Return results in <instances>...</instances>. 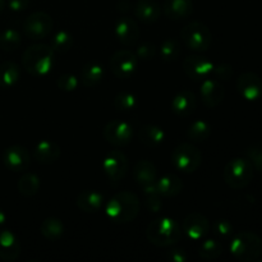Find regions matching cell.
Instances as JSON below:
<instances>
[{
	"label": "cell",
	"mask_w": 262,
	"mask_h": 262,
	"mask_svg": "<svg viewBox=\"0 0 262 262\" xmlns=\"http://www.w3.org/2000/svg\"><path fill=\"white\" fill-rule=\"evenodd\" d=\"M171 163L174 168L183 173H193L202 163V154L192 143H181L171 154Z\"/></svg>",
	"instance_id": "obj_7"
},
{
	"label": "cell",
	"mask_w": 262,
	"mask_h": 262,
	"mask_svg": "<svg viewBox=\"0 0 262 262\" xmlns=\"http://www.w3.org/2000/svg\"><path fill=\"white\" fill-rule=\"evenodd\" d=\"M138 136H140L141 142L148 147H156V146L161 145L165 140V132H164L163 128L154 124L143 125L140 129Z\"/></svg>",
	"instance_id": "obj_28"
},
{
	"label": "cell",
	"mask_w": 262,
	"mask_h": 262,
	"mask_svg": "<svg viewBox=\"0 0 262 262\" xmlns=\"http://www.w3.org/2000/svg\"><path fill=\"white\" fill-rule=\"evenodd\" d=\"M138 60H152L156 55V46L152 42H143L136 50Z\"/></svg>",
	"instance_id": "obj_40"
},
{
	"label": "cell",
	"mask_w": 262,
	"mask_h": 262,
	"mask_svg": "<svg viewBox=\"0 0 262 262\" xmlns=\"http://www.w3.org/2000/svg\"><path fill=\"white\" fill-rule=\"evenodd\" d=\"M246 155L253 169L262 173V145H253L246 150Z\"/></svg>",
	"instance_id": "obj_38"
},
{
	"label": "cell",
	"mask_w": 262,
	"mask_h": 262,
	"mask_svg": "<svg viewBox=\"0 0 262 262\" xmlns=\"http://www.w3.org/2000/svg\"><path fill=\"white\" fill-rule=\"evenodd\" d=\"M54 27L53 18L45 12H35L28 15L23 22L25 35L31 40H42L50 35Z\"/></svg>",
	"instance_id": "obj_8"
},
{
	"label": "cell",
	"mask_w": 262,
	"mask_h": 262,
	"mask_svg": "<svg viewBox=\"0 0 262 262\" xmlns=\"http://www.w3.org/2000/svg\"><path fill=\"white\" fill-rule=\"evenodd\" d=\"M133 178H135L136 183L142 188L148 184L155 183L158 179V169H156L155 164L146 159L137 161L136 165L133 166Z\"/></svg>",
	"instance_id": "obj_21"
},
{
	"label": "cell",
	"mask_w": 262,
	"mask_h": 262,
	"mask_svg": "<svg viewBox=\"0 0 262 262\" xmlns=\"http://www.w3.org/2000/svg\"><path fill=\"white\" fill-rule=\"evenodd\" d=\"M104 204V197L96 191H83L77 197V206L84 212H97Z\"/></svg>",
	"instance_id": "obj_26"
},
{
	"label": "cell",
	"mask_w": 262,
	"mask_h": 262,
	"mask_svg": "<svg viewBox=\"0 0 262 262\" xmlns=\"http://www.w3.org/2000/svg\"><path fill=\"white\" fill-rule=\"evenodd\" d=\"M212 74L220 81H229L233 76V68L229 64H217V66H214Z\"/></svg>",
	"instance_id": "obj_42"
},
{
	"label": "cell",
	"mask_w": 262,
	"mask_h": 262,
	"mask_svg": "<svg viewBox=\"0 0 262 262\" xmlns=\"http://www.w3.org/2000/svg\"><path fill=\"white\" fill-rule=\"evenodd\" d=\"M5 222H7V215H5V212L0 209V227H3V225L5 224Z\"/></svg>",
	"instance_id": "obj_46"
},
{
	"label": "cell",
	"mask_w": 262,
	"mask_h": 262,
	"mask_svg": "<svg viewBox=\"0 0 262 262\" xmlns=\"http://www.w3.org/2000/svg\"><path fill=\"white\" fill-rule=\"evenodd\" d=\"M30 0H7V5L12 12H23L27 9Z\"/></svg>",
	"instance_id": "obj_44"
},
{
	"label": "cell",
	"mask_w": 262,
	"mask_h": 262,
	"mask_svg": "<svg viewBox=\"0 0 262 262\" xmlns=\"http://www.w3.org/2000/svg\"><path fill=\"white\" fill-rule=\"evenodd\" d=\"M132 8V4L129 3V0H120L117 5V9L120 10V12H128V10Z\"/></svg>",
	"instance_id": "obj_45"
},
{
	"label": "cell",
	"mask_w": 262,
	"mask_h": 262,
	"mask_svg": "<svg viewBox=\"0 0 262 262\" xmlns=\"http://www.w3.org/2000/svg\"><path fill=\"white\" fill-rule=\"evenodd\" d=\"M223 253L222 243L217 242L216 239H206L200 245L199 256L202 260L212 261L220 257Z\"/></svg>",
	"instance_id": "obj_34"
},
{
	"label": "cell",
	"mask_w": 262,
	"mask_h": 262,
	"mask_svg": "<svg viewBox=\"0 0 262 262\" xmlns=\"http://www.w3.org/2000/svg\"><path fill=\"white\" fill-rule=\"evenodd\" d=\"M237 90L247 101H256L262 96V79L253 72H245L238 77Z\"/></svg>",
	"instance_id": "obj_14"
},
{
	"label": "cell",
	"mask_w": 262,
	"mask_h": 262,
	"mask_svg": "<svg viewBox=\"0 0 262 262\" xmlns=\"http://www.w3.org/2000/svg\"><path fill=\"white\" fill-rule=\"evenodd\" d=\"M148 242L158 247H169L181 239L182 227L170 217H159L151 222L146 229Z\"/></svg>",
	"instance_id": "obj_3"
},
{
	"label": "cell",
	"mask_w": 262,
	"mask_h": 262,
	"mask_svg": "<svg viewBox=\"0 0 262 262\" xmlns=\"http://www.w3.org/2000/svg\"><path fill=\"white\" fill-rule=\"evenodd\" d=\"M20 69L14 61H4L0 64V89H12L18 83Z\"/></svg>",
	"instance_id": "obj_27"
},
{
	"label": "cell",
	"mask_w": 262,
	"mask_h": 262,
	"mask_svg": "<svg viewBox=\"0 0 262 262\" xmlns=\"http://www.w3.org/2000/svg\"><path fill=\"white\" fill-rule=\"evenodd\" d=\"M105 212L114 223L124 224L133 222L140 212V200L133 192H118L107 201Z\"/></svg>",
	"instance_id": "obj_2"
},
{
	"label": "cell",
	"mask_w": 262,
	"mask_h": 262,
	"mask_svg": "<svg viewBox=\"0 0 262 262\" xmlns=\"http://www.w3.org/2000/svg\"><path fill=\"white\" fill-rule=\"evenodd\" d=\"M215 64L201 55H189L183 60V71L194 81H204L212 76Z\"/></svg>",
	"instance_id": "obj_12"
},
{
	"label": "cell",
	"mask_w": 262,
	"mask_h": 262,
	"mask_svg": "<svg viewBox=\"0 0 262 262\" xmlns=\"http://www.w3.org/2000/svg\"><path fill=\"white\" fill-rule=\"evenodd\" d=\"M50 46L55 53L64 54L69 51L73 46V36L69 31L60 30L51 37Z\"/></svg>",
	"instance_id": "obj_31"
},
{
	"label": "cell",
	"mask_w": 262,
	"mask_h": 262,
	"mask_svg": "<svg viewBox=\"0 0 262 262\" xmlns=\"http://www.w3.org/2000/svg\"><path fill=\"white\" fill-rule=\"evenodd\" d=\"M114 33L123 45H133L140 37V27L133 18L120 17L115 22Z\"/></svg>",
	"instance_id": "obj_17"
},
{
	"label": "cell",
	"mask_w": 262,
	"mask_h": 262,
	"mask_svg": "<svg viewBox=\"0 0 262 262\" xmlns=\"http://www.w3.org/2000/svg\"><path fill=\"white\" fill-rule=\"evenodd\" d=\"M22 43L20 33L14 28H7L0 33V48L4 51H14Z\"/></svg>",
	"instance_id": "obj_35"
},
{
	"label": "cell",
	"mask_w": 262,
	"mask_h": 262,
	"mask_svg": "<svg viewBox=\"0 0 262 262\" xmlns=\"http://www.w3.org/2000/svg\"><path fill=\"white\" fill-rule=\"evenodd\" d=\"M181 37L187 48L194 51L209 50L212 43L211 31L205 23L191 22L181 31Z\"/></svg>",
	"instance_id": "obj_6"
},
{
	"label": "cell",
	"mask_w": 262,
	"mask_h": 262,
	"mask_svg": "<svg viewBox=\"0 0 262 262\" xmlns=\"http://www.w3.org/2000/svg\"><path fill=\"white\" fill-rule=\"evenodd\" d=\"M128 159L122 151H110L102 161V169L106 174L107 179L113 184H117L122 181L128 171Z\"/></svg>",
	"instance_id": "obj_10"
},
{
	"label": "cell",
	"mask_w": 262,
	"mask_h": 262,
	"mask_svg": "<svg viewBox=\"0 0 262 262\" xmlns=\"http://www.w3.org/2000/svg\"><path fill=\"white\" fill-rule=\"evenodd\" d=\"M105 76V69L99 63H87L82 68L79 74V81L84 87H95L102 81Z\"/></svg>",
	"instance_id": "obj_25"
},
{
	"label": "cell",
	"mask_w": 262,
	"mask_h": 262,
	"mask_svg": "<svg viewBox=\"0 0 262 262\" xmlns=\"http://www.w3.org/2000/svg\"><path fill=\"white\" fill-rule=\"evenodd\" d=\"M23 68L33 77L49 74L55 64V51L46 43H35L25 50L22 56Z\"/></svg>",
	"instance_id": "obj_1"
},
{
	"label": "cell",
	"mask_w": 262,
	"mask_h": 262,
	"mask_svg": "<svg viewBox=\"0 0 262 262\" xmlns=\"http://www.w3.org/2000/svg\"><path fill=\"white\" fill-rule=\"evenodd\" d=\"M135 15L143 23H154L160 18L161 7L156 0H137Z\"/></svg>",
	"instance_id": "obj_22"
},
{
	"label": "cell",
	"mask_w": 262,
	"mask_h": 262,
	"mask_svg": "<svg viewBox=\"0 0 262 262\" xmlns=\"http://www.w3.org/2000/svg\"><path fill=\"white\" fill-rule=\"evenodd\" d=\"M182 230L191 239H202L210 230L209 219L200 212H191L182 222Z\"/></svg>",
	"instance_id": "obj_15"
},
{
	"label": "cell",
	"mask_w": 262,
	"mask_h": 262,
	"mask_svg": "<svg viewBox=\"0 0 262 262\" xmlns=\"http://www.w3.org/2000/svg\"><path fill=\"white\" fill-rule=\"evenodd\" d=\"M214 230L215 234L219 235L222 238H228L233 234V225L229 220L225 219H219L215 222L214 224Z\"/></svg>",
	"instance_id": "obj_41"
},
{
	"label": "cell",
	"mask_w": 262,
	"mask_h": 262,
	"mask_svg": "<svg viewBox=\"0 0 262 262\" xmlns=\"http://www.w3.org/2000/svg\"><path fill=\"white\" fill-rule=\"evenodd\" d=\"M2 159L5 168L9 169L10 171H15V173L25 171L31 163L30 152L27 151V148L19 145H13L5 148Z\"/></svg>",
	"instance_id": "obj_13"
},
{
	"label": "cell",
	"mask_w": 262,
	"mask_h": 262,
	"mask_svg": "<svg viewBox=\"0 0 262 262\" xmlns=\"http://www.w3.org/2000/svg\"><path fill=\"white\" fill-rule=\"evenodd\" d=\"M143 194H145V205L151 212H159L163 207L161 202V194L159 193L156 182L152 184L143 187Z\"/></svg>",
	"instance_id": "obj_36"
},
{
	"label": "cell",
	"mask_w": 262,
	"mask_h": 262,
	"mask_svg": "<svg viewBox=\"0 0 262 262\" xmlns=\"http://www.w3.org/2000/svg\"><path fill=\"white\" fill-rule=\"evenodd\" d=\"M20 255V243L10 230H0V258L3 261H15Z\"/></svg>",
	"instance_id": "obj_18"
},
{
	"label": "cell",
	"mask_w": 262,
	"mask_h": 262,
	"mask_svg": "<svg viewBox=\"0 0 262 262\" xmlns=\"http://www.w3.org/2000/svg\"><path fill=\"white\" fill-rule=\"evenodd\" d=\"M156 187L161 197H176L183 189V182L176 174H165L160 179H156Z\"/></svg>",
	"instance_id": "obj_24"
},
{
	"label": "cell",
	"mask_w": 262,
	"mask_h": 262,
	"mask_svg": "<svg viewBox=\"0 0 262 262\" xmlns=\"http://www.w3.org/2000/svg\"><path fill=\"white\" fill-rule=\"evenodd\" d=\"M197 96L191 90H182L171 101V109L179 117H188L196 110Z\"/></svg>",
	"instance_id": "obj_19"
},
{
	"label": "cell",
	"mask_w": 262,
	"mask_h": 262,
	"mask_svg": "<svg viewBox=\"0 0 262 262\" xmlns=\"http://www.w3.org/2000/svg\"><path fill=\"white\" fill-rule=\"evenodd\" d=\"M253 173L255 169L248 159L234 158L228 161L227 165L224 166L223 178L230 188L242 189L251 183L253 179Z\"/></svg>",
	"instance_id": "obj_5"
},
{
	"label": "cell",
	"mask_w": 262,
	"mask_h": 262,
	"mask_svg": "<svg viewBox=\"0 0 262 262\" xmlns=\"http://www.w3.org/2000/svg\"><path fill=\"white\" fill-rule=\"evenodd\" d=\"M114 106L119 112H132L138 106V100L132 92L122 91L114 97Z\"/></svg>",
	"instance_id": "obj_37"
},
{
	"label": "cell",
	"mask_w": 262,
	"mask_h": 262,
	"mask_svg": "<svg viewBox=\"0 0 262 262\" xmlns=\"http://www.w3.org/2000/svg\"><path fill=\"white\" fill-rule=\"evenodd\" d=\"M211 125L206 120H196L189 125L188 130H187V137L196 142H202L209 138V136L211 135Z\"/></svg>",
	"instance_id": "obj_33"
},
{
	"label": "cell",
	"mask_w": 262,
	"mask_h": 262,
	"mask_svg": "<svg viewBox=\"0 0 262 262\" xmlns=\"http://www.w3.org/2000/svg\"><path fill=\"white\" fill-rule=\"evenodd\" d=\"M33 156L41 164L55 163L60 156V146L53 141L42 140L36 145Z\"/></svg>",
	"instance_id": "obj_23"
},
{
	"label": "cell",
	"mask_w": 262,
	"mask_h": 262,
	"mask_svg": "<svg viewBox=\"0 0 262 262\" xmlns=\"http://www.w3.org/2000/svg\"><path fill=\"white\" fill-rule=\"evenodd\" d=\"M200 94H201L202 102L205 104V106L210 107V109H214L217 105L222 104V101L224 100V87L222 86L219 81L212 78H206L202 81L201 89H200Z\"/></svg>",
	"instance_id": "obj_16"
},
{
	"label": "cell",
	"mask_w": 262,
	"mask_h": 262,
	"mask_svg": "<svg viewBox=\"0 0 262 262\" xmlns=\"http://www.w3.org/2000/svg\"><path fill=\"white\" fill-rule=\"evenodd\" d=\"M104 138L114 146H125L132 141L133 128L124 120H112L102 130Z\"/></svg>",
	"instance_id": "obj_11"
},
{
	"label": "cell",
	"mask_w": 262,
	"mask_h": 262,
	"mask_svg": "<svg viewBox=\"0 0 262 262\" xmlns=\"http://www.w3.org/2000/svg\"><path fill=\"white\" fill-rule=\"evenodd\" d=\"M182 48L181 43L176 38H165L160 45V55L161 59L166 63L176 61L181 56Z\"/></svg>",
	"instance_id": "obj_32"
},
{
	"label": "cell",
	"mask_w": 262,
	"mask_h": 262,
	"mask_svg": "<svg viewBox=\"0 0 262 262\" xmlns=\"http://www.w3.org/2000/svg\"><path fill=\"white\" fill-rule=\"evenodd\" d=\"M56 86L67 92H72L78 87V78L72 73H64L56 81Z\"/></svg>",
	"instance_id": "obj_39"
},
{
	"label": "cell",
	"mask_w": 262,
	"mask_h": 262,
	"mask_svg": "<svg viewBox=\"0 0 262 262\" xmlns=\"http://www.w3.org/2000/svg\"><path fill=\"white\" fill-rule=\"evenodd\" d=\"M166 258L171 262H186L188 260V255L184 250H171L166 252Z\"/></svg>",
	"instance_id": "obj_43"
},
{
	"label": "cell",
	"mask_w": 262,
	"mask_h": 262,
	"mask_svg": "<svg viewBox=\"0 0 262 262\" xmlns=\"http://www.w3.org/2000/svg\"><path fill=\"white\" fill-rule=\"evenodd\" d=\"M110 71L113 72L118 78H129L135 74L138 67V58L136 53L128 50V49H122V50L115 51L112 55L109 61Z\"/></svg>",
	"instance_id": "obj_9"
},
{
	"label": "cell",
	"mask_w": 262,
	"mask_h": 262,
	"mask_svg": "<svg viewBox=\"0 0 262 262\" xmlns=\"http://www.w3.org/2000/svg\"><path fill=\"white\" fill-rule=\"evenodd\" d=\"M163 12L170 19H186L193 13V2L192 0H165L163 4Z\"/></svg>",
	"instance_id": "obj_20"
},
{
	"label": "cell",
	"mask_w": 262,
	"mask_h": 262,
	"mask_svg": "<svg viewBox=\"0 0 262 262\" xmlns=\"http://www.w3.org/2000/svg\"><path fill=\"white\" fill-rule=\"evenodd\" d=\"M230 252L237 260L251 262L262 255V239L252 232H241L230 242Z\"/></svg>",
	"instance_id": "obj_4"
},
{
	"label": "cell",
	"mask_w": 262,
	"mask_h": 262,
	"mask_svg": "<svg viewBox=\"0 0 262 262\" xmlns=\"http://www.w3.org/2000/svg\"><path fill=\"white\" fill-rule=\"evenodd\" d=\"M64 224L58 217H48L40 225V232L46 239L58 241L64 234Z\"/></svg>",
	"instance_id": "obj_29"
},
{
	"label": "cell",
	"mask_w": 262,
	"mask_h": 262,
	"mask_svg": "<svg viewBox=\"0 0 262 262\" xmlns=\"http://www.w3.org/2000/svg\"><path fill=\"white\" fill-rule=\"evenodd\" d=\"M5 5H7V0H0V13L4 10Z\"/></svg>",
	"instance_id": "obj_47"
},
{
	"label": "cell",
	"mask_w": 262,
	"mask_h": 262,
	"mask_svg": "<svg viewBox=\"0 0 262 262\" xmlns=\"http://www.w3.org/2000/svg\"><path fill=\"white\" fill-rule=\"evenodd\" d=\"M40 189V178L36 174L26 173L18 181V192L25 197H32Z\"/></svg>",
	"instance_id": "obj_30"
}]
</instances>
